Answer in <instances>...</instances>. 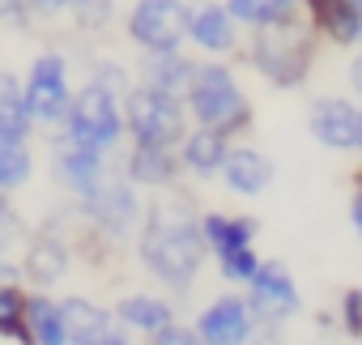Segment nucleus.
Listing matches in <instances>:
<instances>
[{
  "mask_svg": "<svg viewBox=\"0 0 362 345\" xmlns=\"http://www.w3.org/2000/svg\"><path fill=\"white\" fill-rule=\"evenodd\" d=\"M222 158H226V132H214V128H201L184 141V166L197 170V175H214L222 170Z\"/></svg>",
  "mask_w": 362,
  "mask_h": 345,
  "instance_id": "obj_18",
  "label": "nucleus"
},
{
  "mask_svg": "<svg viewBox=\"0 0 362 345\" xmlns=\"http://www.w3.org/2000/svg\"><path fill=\"white\" fill-rule=\"evenodd\" d=\"M124 124L132 128L136 145H175L179 136H184V111H179V98L158 90V86H141V90L128 94Z\"/></svg>",
  "mask_w": 362,
  "mask_h": 345,
  "instance_id": "obj_4",
  "label": "nucleus"
},
{
  "mask_svg": "<svg viewBox=\"0 0 362 345\" xmlns=\"http://www.w3.org/2000/svg\"><path fill=\"white\" fill-rule=\"evenodd\" d=\"M252 235H256V226H252V222L222 218V214H209V218H201V239H205V243L218 252V260H226V256H235V252L252 247Z\"/></svg>",
  "mask_w": 362,
  "mask_h": 345,
  "instance_id": "obj_16",
  "label": "nucleus"
},
{
  "mask_svg": "<svg viewBox=\"0 0 362 345\" xmlns=\"http://www.w3.org/2000/svg\"><path fill=\"white\" fill-rule=\"evenodd\" d=\"M0 132H5V136H26L30 132L26 94H22V86L9 73H0Z\"/></svg>",
  "mask_w": 362,
  "mask_h": 345,
  "instance_id": "obj_21",
  "label": "nucleus"
},
{
  "mask_svg": "<svg viewBox=\"0 0 362 345\" xmlns=\"http://www.w3.org/2000/svg\"><path fill=\"white\" fill-rule=\"evenodd\" d=\"M119 320L128 328H141V332H162V328H170V307L149 298V294H128L119 303Z\"/></svg>",
  "mask_w": 362,
  "mask_h": 345,
  "instance_id": "obj_22",
  "label": "nucleus"
},
{
  "mask_svg": "<svg viewBox=\"0 0 362 345\" xmlns=\"http://www.w3.org/2000/svg\"><path fill=\"white\" fill-rule=\"evenodd\" d=\"M256 30H260L256 47H252L256 69L277 86H298L311 69V26L298 22L294 13H286V18L264 22Z\"/></svg>",
  "mask_w": 362,
  "mask_h": 345,
  "instance_id": "obj_2",
  "label": "nucleus"
},
{
  "mask_svg": "<svg viewBox=\"0 0 362 345\" xmlns=\"http://www.w3.org/2000/svg\"><path fill=\"white\" fill-rule=\"evenodd\" d=\"M341 324H345L354 337H362V290H349V294H345V303H341Z\"/></svg>",
  "mask_w": 362,
  "mask_h": 345,
  "instance_id": "obj_27",
  "label": "nucleus"
},
{
  "mask_svg": "<svg viewBox=\"0 0 362 345\" xmlns=\"http://www.w3.org/2000/svg\"><path fill=\"white\" fill-rule=\"evenodd\" d=\"M175 145H136L128 170H132V180L141 184H153V188H166L175 180Z\"/></svg>",
  "mask_w": 362,
  "mask_h": 345,
  "instance_id": "obj_17",
  "label": "nucleus"
},
{
  "mask_svg": "<svg viewBox=\"0 0 362 345\" xmlns=\"http://www.w3.org/2000/svg\"><path fill=\"white\" fill-rule=\"evenodd\" d=\"M222 175H226L230 192H239V197H260V192L269 188V180H273V166H269V158H264L260 149L239 145V149H226Z\"/></svg>",
  "mask_w": 362,
  "mask_h": 345,
  "instance_id": "obj_12",
  "label": "nucleus"
},
{
  "mask_svg": "<svg viewBox=\"0 0 362 345\" xmlns=\"http://www.w3.org/2000/svg\"><path fill=\"white\" fill-rule=\"evenodd\" d=\"M86 209L94 214V222L111 235H124L128 226H136V197L124 180H98L90 192H86Z\"/></svg>",
  "mask_w": 362,
  "mask_h": 345,
  "instance_id": "obj_9",
  "label": "nucleus"
},
{
  "mask_svg": "<svg viewBox=\"0 0 362 345\" xmlns=\"http://www.w3.org/2000/svg\"><path fill=\"white\" fill-rule=\"evenodd\" d=\"M30 175V153L22 145V136H5L0 132V188H18Z\"/></svg>",
  "mask_w": 362,
  "mask_h": 345,
  "instance_id": "obj_25",
  "label": "nucleus"
},
{
  "mask_svg": "<svg viewBox=\"0 0 362 345\" xmlns=\"http://www.w3.org/2000/svg\"><path fill=\"white\" fill-rule=\"evenodd\" d=\"M22 0H0V18H22Z\"/></svg>",
  "mask_w": 362,
  "mask_h": 345,
  "instance_id": "obj_29",
  "label": "nucleus"
},
{
  "mask_svg": "<svg viewBox=\"0 0 362 345\" xmlns=\"http://www.w3.org/2000/svg\"><path fill=\"white\" fill-rule=\"evenodd\" d=\"M13 239H18V218H13V209L5 201H0V256L13 247Z\"/></svg>",
  "mask_w": 362,
  "mask_h": 345,
  "instance_id": "obj_28",
  "label": "nucleus"
},
{
  "mask_svg": "<svg viewBox=\"0 0 362 345\" xmlns=\"http://www.w3.org/2000/svg\"><path fill=\"white\" fill-rule=\"evenodd\" d=\"M60 175H64V184L69 188H77L81 197L107 175V166H103V149H90V145H77V141H69V145H60Z\"/></svg>",
  "mask_w": 362,
  "mask_h": 345,
  "instance_id": "obj_15",
  "label": "nucleus"
},
{
  "mask_svg": "<svg viewBox=\"0 0 362 345\" xmlns=\"http://www.w3.org/2000/svg\"><path fill=\"white\" fill-rule=\"evenodd\" d=\"M226 13L243 26H264V22H277V18L294 13V0H230Z\"/></svg>",
  "mask_w": 362,
  "mask_h": 345,
  "instance_id": "obj_24",
  "label": "nucleus"
},
{
  "mask_svg": "<svg viewBox=\"0 0 362 345\" xmlns=\"http://www.w3.org/2000/svg\"><path fill=\"white\" fill-rule=\"evenodd\" d=\"M64 115H69V141L90 145V149H103V153H107V149L119 141V132H124V115H119L111 90L98 86V81L86 86V90L73 98V107H69Z\"/></svg>",
  "mask_w": 362,
  "mask_h": 345,
  "instance_id": "obj_5",
  "label": "nucleus"
},
{
  "mask_svg": "<svg viewBox=\"0 0 362 345\" xmlns=\"http://www.w3.org/2000/svg\"><path fill=\"white\" fill-rule=\"evenodd\" d=\"M252 311H260L264 320H286L298 311V290H294V277L286 264L269 260L252 273Z\"/></svg>",
  "mask_w": 362,
  "mask_h": 345,
  "instance_id": "obj_8",
  "label": "nucleus"
},
{
  "mask_svg": "<svg viewBox=\"0 0 362 345\" xmlns=\"http://www.w3.org/2000/svg\"><path fill=\"white\" fill-rule=\"evenodd\" d=\"M149 86H158V90H166V94H188V86H192V64L188 60H179V47L175 52H153V60H149Z\"/></svg>",
  "mask_w": 362,
  "mask_h": 345,
  "instance_id": "obj_20",
  "label": "nucleus"
},
{
  "mask_svg": "<svg viewBox=\"0 0 362 345\" xmlns=\"http://www.w3.org/2000/svg\"><path fill=\"white\" fill-rule=\"evenodd\" d=\"M35 5H43V9H64V5H77V0H35Z\"/></svg>",
  "mask_w": 362,
  "mask_h": 345,
  "instance_id": "obj_31",
  "label": "nucleus"
},
{
  "mask_svg": "<svg viewBox=\"0 0 362 345\" xmlns=\"http://www.w3.org/2000/svg\"><path fill=\"white\" fill-rule=\"evenodd\" d=\"M188 35L205 52H230L235 47V18L222 5H197V9H188Z\"/></svg>",
  "mask_w": 362,
  "mask_h": 345,
  "instance_id": "obj_14",
  "label": "nucleus"
},
{
  "mask_svg": "<svg viewBox=\"0 0 362 345\" xmlns=\"http://www.w3.org/2000/svg\"><path fill=\"white\" fill-rule=\"evenodd\" d=\"M345 5H349V9H354L358 18H362V0H345Z\"/></svg>",
  "mask_w": 362,
  "mask_h": 345,
  "instance_id": "obj_33",
  "label": "nucleus"
},
{
  "mask_svg": "<svg viewBox=\"0 0 362 345\" xmlns=\"http://www.w3.org/2000/svg\"><path fill=\"white\" fill-rule=\"evenodd\" d=\"M22 94H26L30 119H43V124L60 119L69 111V73H64V60L60 56H39Z\"/></svg>",
  "mask_w": 362,
  "mask_h": 345,
  "instance_id": "obj_7",
  "label": "nucleus"
},
{
  "mask_svg": "<svg viewBox=\"0 0 362 345\" xmlns=\"http://www.w3.org/2000/svg\"><path fill=\"white\" fill-rule=\"evenodd\" d=\"M22 324H26V337L30 341H43V345H60L64 341V320H60V307L52 298H26V311H22Z\"/></svg>",
  "mask_w": 362,
  "mask_h": 345,
  "instance_id": "obj_19",
  "label": "nucleus"
},
{
  "mask_svg": "<svg viewBox=\"0 0 362 345\" xmlns=\"http://www.w3.org/2000/svg\"><path fill=\"white\" fill-rule=\"evenodd\" d=\"M141 260L145 269L175 286L188 290L201 273V222L192 214L188 201H162L149 209L145 226H141Z\"/></svg>",
  "mask_w": 362,
  "mask_h": 345,
  "instance_id": "obj_1",
  "label": "nucleus"
},
{
  "mask_svg": "<svg viewBox=\"0 0 362 345\" xmlns=\"http://www.w3.org/2000/svg\"><path fill=\"white\" fill-rule=\"evenodd\" d=\"M354 86H358V90H362V60H358V64H354Z\"/></svg>",
  "mask_w": 362,
  "mask_h": 345,
  "instance_id": "obj_32",
  "label": "nucleus"
},
{
  "mask_svg": "<svg viewBox=\"0 0 362 345\" xmlns=\"http://www.w3.org/2000/svg\"><path fill=\"white\" fill-rule=\"evenodd\" d=\"M354 226H358V239H362V188H358V197H354Z\"/></svg>",
  "mask_w": 362,
  "mask_h": 345,
  "instance_id": "obj_30",
  "label": "nucleus"
},
{
  "mask_svg": "<svg viewBox=\"0 0 362 345\" xmlns=\"http://www.w3.org/2000/svg\"><path fill=\"white\" fill-rule=\"evenodd\" d=\"M60 320H64V341H77V345H103V341H119L111 332V315L86 298H69L60 307Z\"/></svg>",
  "mask_w": 362,
  "mask_h": 345,
  "instance_id": "obj_13",
  "label": "nucleus"
},
{
  "mask_svg": "<svg viewBox=\"0 0 362 345\" xmlns=\"http://www.w3.org/2000/svg\"><path fill=\"white\" fill-rule=\"evenodd\" d=\"M64 269H69V252H64V243H56L52 235H39V239L30 243V264H26V273H30L39 286H47V281L64 277Z\"/></svg>",
  "mask_w": 362,
  "mask_h": 345,
  "instance_id": "obj_23",
  "label": "nucleus"
},
{
  "mask_svg": "<svg viewBox=\"0 0 362 345\" xmlns=\"http://www.w3.org/2000/svg\"><path fill=\"white\" fill-rule=\"evenodd\" d=\"M188 103H192V115L201 119V128L235 132V128L247 124V98L235 86L230 69H222V64H197L192 69Z\"/></svg>",
  "mask_w": 362,
  "mask_h": 345,
  "instance_id": "obj_3",
  "label": "nucleus"
},
{
  "mask_svg": "<svg viewBox=\"0 0 362 345\" xmlns=\"http://www.w3.org/2000/svg\"><path fill=\"white\" fill-rule=\"evenodd\" d=\"M22 311H26V298L0 281V337H26V324H22Z\"/></svg>",
  "mask_w": 362,
  "mask_h": 345,
  "instance_id": "obj_26",
  "label": "nucleus"
},
{
  "mask_svg": "<svg viewBox=\"0 0 362 345\" xmlns=\"http://www.w3.org/2000/svg\"><path fill=\"white\" fill-rule=\"evenodd\" d=\"M307 5H311V13H315V9H320V5H328V0H307Z\"/></svg>",
  "mask_w": 362,
  "mask_h": 345,
  "instance_id": "obj_34",
  "label": "nucleus"
},
{
  "mask_svg": "<svg viewBox=\"0 0 362 345\" xmlns=\"http://www.w3.org/2000/svg\"><path fill=\"white\" fill-rule=\"evenodd\" d=\"M358 145H362V111H358Z\"/></svg>",
  "mask_w": 362,
  "mask_h": 345,
  "instance_id": "obj_35",
  "label": "nucleus"
},
{
  "mask_svg": "<svg viewBox=\"0 0 362 345\" xmlns=\"http://www.w3.org/2000/svg\"><path fill=\"white\" fill-rule=\"evenodd\" d=\"M307 128L328 149H354L358 145V111L345 98H320L307 115Z\"/></svg>",
  "mask_w": 362,
  "mask_h": 345,
  "instance_id": "obj_10",
  "label": "nucleus"
},
{
  "mask_svg": "<svg viewBox=\"0 0 362 345\" xmlns=\"http://www.w3.org/2000/svg\"><path fill=\"white\" fill-rule=\"evenodd\" d=\"M128 35L149 52H175L188 35V9L184 0H136L128 13Z\"/></svg>",
  "mask_w": 362,
  "mask_h": 345,
  "instance_id": "obj_6",
  "label": "nucleus"
},
{
  "mask_svg": "<svg viewBox=\"0 0 362 345\" xmlns=\"http://www.w3.org/2000/svg\"><path fill=\"white\" fill-rule=\"evenodd\" d=\"M197 337L209 345H239L252 337V307H243L239 298H218L209 311H201L197 320Z\"/></svg>",
  "mask_w": 362,
  "mask_h": 345,
  "instance_id": "obj_11",
  "label": "nucleus"
}]
</instances>
